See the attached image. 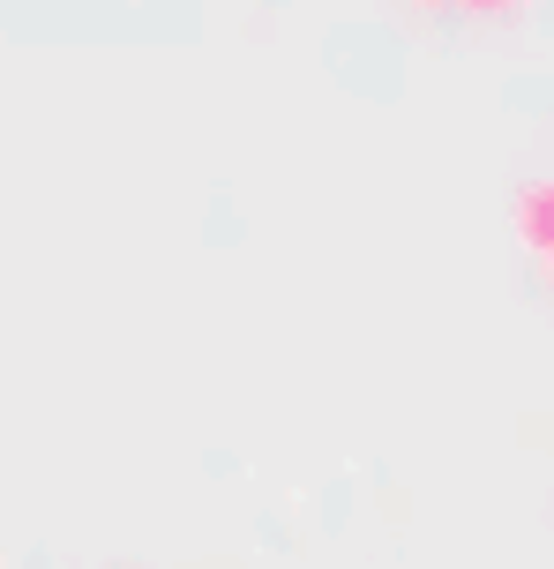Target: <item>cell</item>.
<instances>
[{"label": "cell", "mask_w": 554, "mask_h": 569, "mask_svg": "<svg viewBox=\"0 0 554 569\" xmlns=\"http://www.w3.org/2000/svg\"><path fill=\"white\" fill-rule=\"evenodd\" d=\"M510 232H517V248H525V256L554 262V180L517 188V202H510Z\"/></svg>", "instance_id": "obj_1"}, {"label": "cell", "mask_w": 554, "mask_h": 569, "mask_svg": "<svg viewBox=\"0 0 554 569\" xmlns=\"http://www.w3.org/2000/svg\"><path fill=\"white\" fill-rule=\"evenodd\" d=\"M465 16H480V23H502V16H525L532 0H457Z\"/></svg>", "instance_id": "obj_2"}, {"label": "cell", "mask_w": 554, "mask_h": 569, "mask_svg": "<svg viewBox=\"0 0 554 569\" xmlns=\"http://www.w3.org/2000/svg\"><path fill=\"white\" fill-rule=\"evenodd\" d=\"M540 278H547V300H554V262H540Z\"/></svg>", "instance_id": "obj_3"}, {"label": "cell", "mask_w": 554, "mask_h": 569, "mask_svg": "<svg viewBox=\"0 0 554 569\" xmlns=\"http://www.w3.org/2000/svg\"><path fill=\"white\" fill-rule=\"evenodd\" d=\"M412 8H450V0H412Z\"/></svg>", "instance_id": "obj_4"}]
</instances>
